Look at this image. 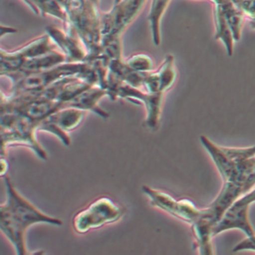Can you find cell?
<instances>
[{"label":"cell","instance_id":"12","mask_svg":"<svg viewBox=\"0 0 255 255\" xmlns=\"http://www.w3.org/2000/svg\"><path fill=\"white\" fill-rule=\"evenodd\" d=\"M46 33L51 37L56 46L61 49V52L65 54L67 62L78 63L85 61L88 55L87 48L72 28L69 27L68 31H63L51 25L46 27Z\"/></svg>","mask_w":255,"mask_h":255},{"label":"cell","instance_id":"14","mask_svg":"<svg viewBox=\"0 0 255 255\" xmlns=\"http://www.w3.org/2000/svg\"><path fill=\"white\" fill-rule=\"evenodd\" d=\"M106 96H108V94L105 89L98 85H94L66 103L64 107H73L85 112H93L102 119L106 120L110 117V115L99 105L100 101Z\"/></svg>","mask_w":255,"mask_h":255},{"label":"cell","instance_id":"20","mask_svg":"<svg viewBox=\"0 0 255 255\" xmlns=\"http://www.w3.org/2000/svg\"><path fill=\"white\" fill-rule=\"evenodd\" d=\"M244 250L255 251V234L251 236H246V238L239 243H237L232 249L233 252H239Z\"/></svg>","mask_w":255,"mask_h":255},{"label":"cell","instance_id":"5","mask_svg":"<svg viewBox=\"0 0 255 255\" xmlns=\"http://www.w3.org/2000/svg\"><path fill=\"white\" fill-rule=\"evenodd\" d=\"M214 3L215 40L225 46L228 56H232L234 42L239 41L245 15L236 0H210Z\"/></svg>","mask_w":255,"mask_h":255},{"label":"cell","instance_id":"8","mask_svg":"<svg viewBox=\"0 0 255 255\" xmlns=\"http://www.w3.org/2000/svg\"><path fill=\"white\" fill-rule=\"evenodd\" d=\"M56 49V44L47 33L16 51L7 52L1 49L0 74L1 76L6 77L13 75L20 71L23 63L26 60L50 53Z\"/></svg>","mask_w":255,"mask_h":255},{"label":"cell","instance_id":"3","mask_svg":"<svg viewBox=\"0 0 255 255\" xmlns=\"http://www.w3.org/2000/svg\"><path fill=\"white\" fill-rule=\"evenodd\" d=\"M67 14L68 27L79 35L88 55L85 61L95 59L102 53L101 14L98 0H59Z\"/></svg>","mask_w":255,"mask_h":255},{"label":"cell","instance_id":"10","mask_svg":"<svg viewBox=\"0 0 255 255\" xmlns=\"http://www.w3.org/2000/svg\"><path fill=\"white\" fill-rule=\"evenodd\" d=\"M84 117L85 111L73 107H64L40 122L38 131L50 132L56 135L64 145L69 146L72 140L68 132L78 128Z\"/></svg>","mask_w":255,"mask_h":255},{"label":"cell","instance_id":"2","mask_svg":"<svg viewBox=\"0 0 255 255\" xmlns=\"http://www.w3.org/2000/svg\"><path fill=\"white\" fill-rule=\"evenodd\" d=\"M6 200L0 206V228L14 246L17 254H27L26 233L36 223H48L61 226L63 221L46 214L19 193L11 178L4 175Z\"/></svg>","mask_w":255,"mask_h":255},{"label":"cell","instance_id":"18","mask_svg":"<svg viewBox=\"0 0 255 255\" xmlns=\"http://www.w3.org/2000/svg\"><path fill=\"white\" fill-rule=\"evenodd\" d=\"M161 84V89L166 92L168 91L175 82L176 70L174 67V58L171 54H167L164 57L160 67L156 70Z\"/></svg>","mask_w":255,"mask_h":255},{"label":"cell","instance_id":"16","mask_svg":"<svg viewBox=\"0 0 255 255\" xmlns=\"http://www.w3.org/2000/svg\"><path fill=\"white\" fill-rule=\"evenodd\" d=\"M169 1L170 0H152L151 2L147 19L149 22L152 42L155 46H158L161 42L160 21Z\"/></svg>","mask_w":255,"mask_h":255},{"label":"cell","instance_id":"19","mask_svg":"<svg viewBox=\"0 0 255 255\" xmlns=\"http://www.w3.org/2000/svg\"><path fill=\"white\" fill-rule=\"evenodd\" d=\"M127 65L133 71L144 73L150 72L153 68V62L151 58L145 54H135L126 60Z\"/></svg>","mask_w":255,"mask_h":255},{"label":"cell","instance_id":"15","mask_svg":"<svg viewBox=\"0 0 255 255\" xmlns=\"http://www.w3.org/2000/svg\"><path fill=\"white\" fill-rule=\"evenodd\" d=\"M65 62H67L65 54L63 52H59V51L55 50L50 53L26 60L23 63L20 71L13 75L8 76V78L12 82L14 80L19 79L22 76L27 75V74H31V73L39 72V71H42L45 69H49V68L55 67L59 64L65 63Z\"/></svg>","mask_w":255,"mask_h":255},{"label":"cell","instance_id":"6","mask_svg":"<svg viewBox=\"0 0 255 255\" xmlns=\"http://www.w3.org/2000/svg\"><path fill=\"white\" fill-rule=\"evenodd\" d=\"M146 0H121L114 7L101 13L102 46L114 40L122 39L123 33L135 19Z\"/></svg>","mask_w":255,"mask_h":255},{"label":"cell","instance_id":"17","mask_svg":"<svg viewBox=\"0 0 255 255\" xmlns=\"http://www.w3.org/2000/svg\"><path fill=\"white\" fill-rule=\"evenodd\" d=\"M36 14L45 16L47 14L67 22V14L59 0H24Z\"/></svg>","mask_w":255,"mask_h":255},{"label":"cell","instance_id":"13","mask_svg":"<svg viewBox=\"0 0 255 255\" xmlns=\"http://www.w3.org/2000/svg\"><path fill=\"white\" fill-rule=\"evenodd\" d=\"M248 212L249 206L233 203L215 225L213 229V236L230 229H239L243 231L246 236L254 235L255 231L249 220Z\"/></svg>","mask_w":255,"mask_h":255},{"label":"cell","instance_id":"23","mask_svg":"<svg viewBox=\"0 0 255 255\" xmlns=\"http://www.w3.org/2000/svg\"><path fill=\"white\" fill-rule=\"evenodd\" d=\"M121 0H115V3H118V2H120Z\"/></svg>","mask_w":255,"mask_h":255},{"label":"cell","instance_id":"7","mask_svg":"<svg viewBox=\"0 0 255 255\" xmlns=\"http://www.w3.org/2000/svg\"><path fill=\"white\" fill-rule=\"evenodd\" d=\"M125 209L109 197H100L87 208L78 212L73 219V228L79 234L118 221Z\"/></svg>","mask_w":255,"mask_h":255},{"label":"cell","instance_id":"4","mask_svg":"<svg viewBox=\"0 0 255 255\" xmlns=\"http://www.w3.org/2000/svg\"><path fill=\"white\" fill-rule=\"evenodd\" d=\"M38 124L30 119L13 112H1V156L11 145H25L43 159H48V153L36 137Z\"/></svg>","mask_w":255,"mask_h":255},{"label":"cell","instance_id":"9","mask_svg":"<svg viewBox=\"0 0 255 255\" xmlns=\"http://www.w3.org/2000/svg\"><path fill=\"white\" fill-rule=\"evenodd\" d=\"M142 192L148 197L150 204L171 214L172 216L192 225L201 213V208H197L188 199H175L171 195L154 189L148 185L141 186Z\"/></svg>","mask_w":255,"mask_h":255},{"label":"cell","instance_id":"22","mask_svg":"<svg viewBox=\"0 0 255 255\" xmlns=\"http://www.w3.org/2000/svg\"><path fill=\"white\" fill-rule=\"evenodd\" d=\"M7 170H8V162L6 161L4 156H1V175L4 176Z\"/></svg>","mask_w":255,"mask_h":255},{"label":"cell","instance_id":"11","mask_svg":"<svg viewBox=\"0 0 255 255\" xmlns=\"http://www.w3.org/2000/svg\"><path fill=\"white\" fill-rule=\"evenodd\" d=\"M163 95L164 93H148L124 83L119 91L118 99L128 100L134 104H143L146 112L145 126L150 129H155L160 120Z\"/></svg>","mask_w":255,"mask_h":255},{"label":"cell","instance_id":"21","mask_svg":"<svg viewBox=\"0 0 255 255\" xmlns=\"http://www.w3.org/2000/svg\"><path fill=\"white\" fill-rule=\"evenodd\" d=\"M255 202V187L252 188L250 191L239 197L234 203L238 205H247L250 206L252 203Z\"/></svg>","mask_w":255,"mask_h":255},{"label":"cell","instance_id":"1","mask_svg":"<svg viewBox=\"0 0 255 255\" xmlns=\"http://www.w3.org/2000/svg\"><path fill=\"white\" fill-rule=\"evenodd\" d=\"M200 142L211 156L222 180V187L215 199L205 208L191 225L195 248L202 255L214 253L213 229L225 211L242 195L255 187V145L227 147L217 145L205 135Z\"/></svg>","mask_w":255,"mask_h":255}]
</instances>
